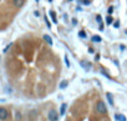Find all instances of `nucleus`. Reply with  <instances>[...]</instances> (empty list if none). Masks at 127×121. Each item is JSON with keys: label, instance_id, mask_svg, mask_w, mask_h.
Returning a JSON list of instances; mask_svg holds the SVG:
<instances>
[{"label": "nucleus", "instance_id": "412c9836", "mask_svg": "<svg viewBox=\"0 0 127 121\" xmlns=\"http://www.w3.org/2000/svg\"><path fill=\"white\" fill-rule=\"evenodd\" d=\"M49 1H52V0H49Z\"/></svg>", "mask_w": 127, "mask_h": 121}, {"label": "nucleus", "instance_id": "4be33fe9", "mask_svg": "<svg viewBox=\"0 0 127 121\" xmlns=\"http://www.w3.org/2000/svg\"><path fill=\"white\" fill-rule=\"evenodd\" d=\"M69 1H72V0H69Z\"/></svg>", "mask_w": 127, "mask_h": 121}, {"label": "nucleus", "instance_id": "0eeeda50", "mask_svg": "<svg viewBox=\"0 0 127 121\" xmlns=\"http://www.w3.org/2000/svg\"><path fill=\"white\" fill-rule=\"evenodd\" d=\"M67 85H69V82H67V80H62L61 82H60V89H65Z\"/></svg>", "mask_w": 127, "mask_h": 121}, {"label": "nucleus", "instance_id": "aec40b11", "mask_svg": "<svg viewBox=\"0 0 127 121\" xmlns=\"http://www.w3.org/2000/svg\"><path fill=\"white\" fill-rule=\"evenodd\" d=\"M114 25H115V27H118V25H120V23H118V21H116V23H115Z\"/></svg>", "mask_w": 127, "mask_h": 121}, {"label": "nucleus", "instance_id": "f3484780", "mask_svg": "<svg viewBox=\"0 0 127 121\" xmlns=\"http://www.w3.org/2000/svg\"><path fill=\"white\" fill-rule=\"evenodd\" d=\"M10 46H11V44H9V45H7V46H6V47L4 49V53H6L7 50H9V49H10Z\"/></svg>", "mask_w": 127, "mask_h": 121}, {"label": "nucleus", "instance_id": "2eb2a0df", "mask_svg": "<svg viewBox=\"0 0 127 121\" xmlns=\"http://www.w3.org/2000/svg\"><path fill=\"white\" fill-rule=\"evenodd\" d=\"M96 20H97V23H100V24L102 23V20H101V16H100V15H97V16H96Z\"/></svg>", "mask_w": 127, "mask_h": 121}, {"label": "nucleus", "instance_id": "423d86ee", "mask_svg": "<svg viewBox=\"0 0 127 121\" xmlns=\"http://www.w3.org/2000/svg\"><path fill=\"white\" fill-rule=\"evenodd\" d=\"M44 40L46 41L49 45H52V39L50 38V35H44Z\"/></svg>", "mask_w": 127, "mask_h": 121}, {"label": "nucleus", "instance_id": "f8f14e48", "mask_svg": "<svg viewBox=\"0 0 127 121\" xmlns=\"http://www.w3.org/2000/svg\"><path fill=\"white\" fill-rule=\"evenodd\" d=\"M79 36H80V38H82V39H84V38H86V34H85V31H82V30H81V31L79 33Z\"/></svg>", "mask_w": 127, "mask_h": 121}, {"label": "nucleus", "instance_id": "6ab92c4d", "mask_svg": "<svg viewBox=\"0 0 127 121\" xmlns=\"http://www.w3.org/2000/svg\"><path fill=\"white\" fill-rule=\"evenodd\" d=\"M72 24H74V25H76V24H77V20H76V19H74V20H72Z\"/></svg>", "mask_w": 127, "mask_h": 121}, {"label": "nucleus", "instance_id": "20e7f679", "mask_svg": "<svg viewBox=\"0 0 127 121\" xmlns=\"http://www.w3.org/2000/svg\"><path fill=\"white\" fill-rule=\"evenodd\" d=\"M13 1H14V5L16 6V8H21V6L24 5L25 0H13Z\"/></svg>", "mask_w": 127, "mask_h": 121}, {"label": "nucleus", "instance_id": "dca6fc26", "mask_svg": "<svg viewBox=\"0 0 127 121\" xmlns=\"http://www.w3.org/2000/svg\"><path fill=\"white\" fill-rule=\"evenodd\" d=\"M20 119H21V115H20V112H16V120H18V121H20Z\"/></svg>", "mask_w": 127, "mask_h": 121}, {"label": "nucleus", "instance_id": "9b49d317", "mask_svg": "<svg viewBox=\"0 0 127 121\" xmlns=\"http://www.w3.org/2000/svg\"><path fill=\"white\" fill-rule=\"evenodd\" d=\"M92 41H94V42H100V41H101V38H100V36H94V38H92Z\"/></svg>", "mask_w": 127, "mask_h": 121}, {"label": "nucleus", "instance_id": "39448f33", "mask_svg": "<svg viewBox=\"0 0 127 121\" xmlns=\"http://www.w3.org/2000/svg\"><path fill=\"white\" fill-rule=\"evenodd\" d=\"M115 119H116V121H126V117L122 115V114H116Z\"/></svg>", "mask_w": 127, "mask_h": 121}, {"label": "nucleus", "instance_id": "4468645a", "mask_svg": "<svg viewBox=\"0 0 127 121\" xmlns=\"http://www.w3.org/2000/svg\"><path fill=\"white\" fill-rule=\"evenodd\" d=\"M45 21H46V25H47V27H51V24H50V21L47 20V16H45Z\"/></svg>", "mask_w": 127, "mask_h": 121}, {"label": "nucleus", "instance_id": "5701e85b", "mask_svg": "<svg viewBox=\"0 0 127 121\" xmlns=\"http://www.w3.org/2000/svg\"><path fill=\"white\" fill-rule=\"evenodd\" d=\"M36 1H39V0H36Z\"/></svg>", "mask_w": 127, "mask_h": 121}, {"label": "nucleus", "instance_id": "1a4fd4ad", "mask_svg": "<svg viewBox=\"0 0 127 121\" xmlns=\"http://www.w3.org/2000/svg\"><path fill=\"white\" fill-rule=\"evenodd\" d=\"M106 96H107V99H108V102H110V105L112 106V105H114V100H112V95L108 92V94H107Z\"/></svg>", "mask_w": 127, "mask_h": 121}, {"label": "nucleus", "instance_id": "6e6552de", "mask_svg": "<svg viewBox=\"0 0 127 121\" xmlns=\"http://www.w3.org/2000/svg\"><path fill=\"white\" fill-rule=\"evenodd\" d=\"M50 16H51V19H52V21H54V23H57V19H56V16H55V13H54V11H50Z\"/></svg>", "mask_w": 127, "mask_h": 121}, {"label": "nucleus", "instance_id": "f03ea898", "mask_svg": "<svg viewBox=\"0 0 127 121\" xmlns=\"http://www.w3.org/2000/svg\"><path fill=\"white\" fill-rule=\"evenodd\" d=\"M49 120H50V121H57V120H59L57 111H56V110H50V111H49Z\"/></svg>", "mask_w": 127, "mask_h": 121}, {"label": "nucleus", "instance_id": "f257e3e1", "mask_svg": "<svg viewBox=\"0 0 127 121\" xmlns=\"http://www.w3.org/2000/svg\"><path fill=\"white\" fill-rule=\"evenodd\" d=\"M96 111L99 114H106L107 112V108H106V105H105L103 101H99L96 104Z\"/></svg>", "mask_w": 127, "mask_h": 121}, {"label": "nucleus", "instance_id": "9d476101", "mask_svg": "<svg viewBox=\"0 0 127 121\" xmlns=\"http://www.w3.org/2000/svg\"><path fill=\"white\" fill-rule=\"evenodd\" d=\"M65 111H66V104H62V105H61V110H60V114H61V115H64Z\"/></svg>", "mask_w": 127, "mask_h": 121}, {"label": "nucleus", "instance_id": "ddd939ff", "mask_svg": "<svg viewBox=\"0 0 127 121\" xmlns=\"http://www.w3.org/2000/svg\"><path fill=\"white\" fill-rule=\"evenodd\" d=\"M106 23H107V24H111V23H112V18H111V16H107V18H106Z\"/></svg>", "mask_w": 127, "mask_h": 121}, {"label": "nucleus", "instance_id": "7ed1b4c3", "mask_svg": "<svg viewBox=\"0 0 127 121\" xmlns=\"http://www.w3.org/2000/svg\"><path fill=\"white\" fill-rule=\"evenodd\" d=\"M9 116V112L5 108H0V120H6Z\"/></svg>", "mask_w": 127, "mask_h": 121}, {"label": "nucleus", "instance_id": "a211bd4d", "mask_svg": "<svg viewBox=\"0 0 127 121\" xmlns=\"http://www.w3.org/2000/svg\"><path fill=\"white\" fill-rule=\"evenodd\" d=\"M65 64H66V65H67V66H70V61H69V60H67V58H65Z\"/></svg>", "mask_w": 127, "mask_h": 121}]
</instances>
